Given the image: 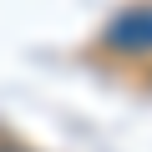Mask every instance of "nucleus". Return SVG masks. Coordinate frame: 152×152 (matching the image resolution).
<instances>
[{
    "label": "nucleus",
    "instance_id": "obj_1",
    "mask_svg": "<svg viewBox=\"0 0 152 152\" xmlns=\"http://www.w3.org/2000/svg\"><path fill=\"white\" fill-rule=\"evenodd\" d=\"M102 46L117 51V56H147V51H152V5H132V10H122V15L107 26Z\"/></svg>",
    "mask_w": 152,
    "mask_h": 152
}]
</instances>
